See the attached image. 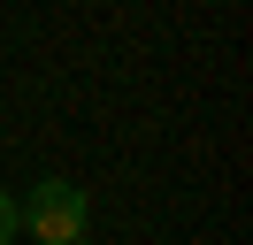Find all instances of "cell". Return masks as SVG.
Here are the masks:
<instances>
[{"mask_svg":"<svg viewBox=\"0 0 253 245\" xmlns=\"http://www.w3.org/2000/svg\"><path fill=\"white\" fill-rule=\"evenodd\" d=\"M77 245H92V238H77Z\"/></svg>","mask_w":253,"mask_h":245,"instance_id":"3","label":"cell"},{"mask_svg":"<svg viewBox=\"0 0 253 245\" xmlns=\"http://www.w3.org/2000/svg\"><path fill=\"white\" fill-rule=\"evenodd\" d=\"M23 238V214H16V192H0V245Z\"/></svg>","mask_w":253,"mask_h":245,"instance_id":"2","label":"cell"},{"mask_svg":"<svg viewBox=\"0 0 253 245\" xmlns=\"http://www.w3.org/2000/svg\"><path fill=\"white\" fill-rule=\"evenodd\" d=\"M16 214H23V230H31L39 245H77L92 199H84V184H69V176H39L31 199H16Z\"/></svg>","mask_w":253,"mask_h":245,"instance_id":"1","label":"cell"}]
</instances>
